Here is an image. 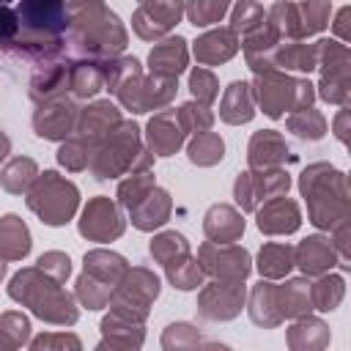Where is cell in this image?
<instances>
[{
	"instance_id": "1",
	"label": "cell",
	"mask_w": 351,
	"mask_h": 351,
	"mask_svg": "<svg viewBox=\"0 0 351 351\" xmlns=\"http://www.w3.org/2000/svg\"><path fill=\"white\" fill-rule=\"evenodd\" d=\"M129 44L126 25L104 0L69 3L66 49L88 60H112Z\"/></svg>"
},
{
	"instance_id": "2",
	"label": "cell",
	"mask_w": 351,
	"mask_h": 351,
	"mask_svg": "<svg viewBox=\"0 0 351 351\" xmlns=\"http://www.w3.org/2000/svg\"><path fill=\"white\" fill-rule=\"evenodd\" d=\"M104 90H110L115 101L132 115H143L170 107L178 90V80L143 74V66L134 55H118L104 63Z\"/></svg>"
},
{
	"instance_id": "3",
	"label": "cell",
	"mask_w": 351,
	"mask_h": 351,
	"mask_svg": "<svg viewBox=\"0 0 351 351\" xmlns=\"http://www.w3.org/2000/svg\"><path fill=\"white\" fill-rule=\"evenodd\" d=\"M299 192L307 203V222L318 230H332L351 217L348 176L329 162H313L299 176Z\"/></svg>"
},
{
	"instance_id": "4",
	"label": "cell",
	"mask_w": 351,
	"mask_h": 351,
	"mask_svg": "<svg viewBox=\"0 0 351 351\" xmlns=\"http://www.w3.org/2000/svg\"><path fill=\"white\" fill-rule=\"evenodd\" d=\"M8 296L27 307L38 321L52 326H74L80 321V304L63 282L44 274L38 266L19 269L8 282Z\"/></svg>"
},
{
	"instance_id": "5",
	"label": "cell",
	"mask_w": 351,
	"mask_h": 351,
	"mask_svg": "<svg viewBox=\"0 0 351 351\" xmlns=\"http://www.w3.org/2000/svg\"><path fill=\"white\" fill-rule=\"evenodd\" d=\"M154 154L143 143V132L134 121H121L104 140H99L90 151L88 170L96 181H112L134 170H151Z\"/></svg>"
},
{
	"instance_id": "6",
	"label": "cell",
	"mask_w": 351,
	"mask_h": 351,
	"mask_svg": "<svg viewBox=\"0 0 351 351\" xmlns=\"http://www.w3.org/2000/svg\"><path fill=\"white\" fill-rule=\"evenodd\" d=\"M250 88H252L255 107L271 121H280L285 118V112L302 110L315 101V85L307 77H293L288 71L255 74Z\"/></svg>"
},
{
	"instance_id": "7",
	"label": "cell",
	"mask_w": 351,
	"mask_h": 351,
	"mask_svg": "<svg viewBox=\"0 0 351 351\" xmlns=\"http://www.w3.org/2000/svg\"><path fill=\"white\" fill-rule=\"evenodd\" d=\"M25 203L44 225L63 228L74 219L80 208V189L74 181H69L58 170H44L36 176V181L25 192Z\"/></svg>"
},
{
	"instance_id": "8",
	"label": "cell",
	"mask_w": 351,
	"mask_h": 351,
	"mask_svg": "<svg viewBox=\"0 0 351 351\" xmlns=\"http://www.w3.org/2000/svg\"><path fill=\"white\" fill-rule=\"evenodd\" d=\"M318 66L321 80L315 85V96L326 104L346 107L351 101V49L335 38H318Z\"/></svg>"
},
{
	"instance_id": "9",
	"label": "cell",
	"mask_w": 351,
	"mask_h": 351,
	"mask_svg": "<svg viewBox=\"0 0 351 351\" xmlns=\"http://www.w3.org/2000/svg\"><path fill=\"white\" fill-rule=\"evenodd\" d=\"M159 291H162V282L148 266H129L121 282L115 285L107 307L145 324L154 302L159 299Z\"/></svg>"
},
{
	"instance_id": "10",
	"label": "cell",
	"mask_w": 351,
	"mask_h": 351,
	"mask_svg": "<svg viewBox=\"0 0 351 351\" xmlns=\"http://www.w3.org/2000/svg\"><path fill=\"white\" fill-rule=\"evenodd\" d=\"M291 189V176L285 167H250L241 170L233 181V200L241 214L255 211L263 200L288 195Z\"/></svg>"
},
{
	"instance_id": "11",
	"label": "cell",
	"mask_w": 351,
	"mask_h": 351,
	"mask_svg": "<svg viewBox=\"0 0 351 351\" xmlns=\"http://www.w3.org/2000/svg\"><path fill=\"white\" fill-rule=\"evenodd\" d=\"M247 302L244 280H211L197 291V315L211 324H225L241 315Z\"/></svg>"
},
{
	"instance_id": "12",
	"label": "cell",
	"mask_w": 351,
	"mask_h": 351,
	"mask_svg": "<svg viewBox=\"0 0 351 351\" xmlns=\"http://www.w3.org/2000/svg\"><path fill=\"white\" fill-rule=\"evenodd\" d=\"M77 230L82 239L88 241H99V244H110L115 239L123 236L126 230V217H123V208L107 197V195H96L90 197L82 211H80V219H77Z\"/></svg>"
},
{
	"instance_id": "13",
	"label": "cell",
	"mask_w": 351,
	"mask_h": 351,
	"mask_svg": "<svg viewBox=\"0 0 351 351\" xmlns=\"http://www.w3.org/2000/svg\"><path fill=\"white\" fill-rule=\"evenodd\" d=\"M80 110L82 107L71 93L38 101L36 110H33V121H30L36 137L49 140V143H60V140L71 137L74 126H77V118H80Z\"/></svg>"
},
{
	"instance_id": "14",
	"label": "cell",
	"mask_w": 351,
	"mask_h": 351,
	"mask_svg": "<svg viewBox=\"0 0 351 351\" xmlns=\"http://www.w3.org/2000/svg\"><path fill=\"white\" fill-rule=\"evenodd\" d=\"M203 266V271L211 280H244L252 271V258L247 252V247L228 241V244H217V241H203L197 247L195 255Z\"/></svg>"
},
{
	"instance_id": "15",
	"label": "cell",
	"mask_w": 351,
	"mask_h": 351,
	"mask_svg": "<svg viewBox=\"0 0 351 351\" xmlns=\"http://www.w3.org/2000/svg\"><path fill=\"white\" fill-rule=\"evenodd\" d=\"M184 16V0H143L132 14V30L143 41H159L176 30Z\"/></svg>"
},
{
	"instance_id": "16",
	"label": "cell",
	"mask_w": 351,
	"mask_h": 351,
	"mask_svg": "<svg viewBox=\"0 0 351 351\" xmlns=\"http://www.w3.org/2000/svg\"><path fill=\"white\" fill-rule=\"evenodd\" d=\"M123 121V112L115 101L110 99H96L90 104H85L80 110V118H77V126H74V137H80L90 151L99 140H104L118 123Z\"/></svg>"
},
{
	"instance_id": "17",
	"label": "cell",
	"mask_w": 351,
	"mask_h": 351,
	"mask_svg": "<svg viewBox=\"0 0 351 351\" xmlns=\"http://www.w3.org/2000/svg\"><path fill=\"white\" fill-rule=\"evenodd\" d=\"M255 228L263 236H291L302 228V208L288 195L269 197L255 208Z\"/></svg>"
},
{
	"instance_id": "18",
	"label": "cell",
	"mask_w": 351,
	"mask_h": 351,
	"mask_svg": "<svg viewBox=\"0 0 351 351\" xmlns=\"http://www.w3.org/2000/svg\"><path fill=\"white\" fill-rule=\"evenodd\" d=\"M145 148L154 154V156H173L181 151L184 140H186V132L181 129L178 123V115L173 107H162L156 110L148 123H145Z\"/></svg>"
},
{
	"instance_id": "19",
	"label": "cell",
	"mask_w": 351,
	"mask_h": 351,
	"mask_svg": "<svg viewBox=\"0 0 351 351\" xmlns=\"http://www.w3.org/2000/svg\"><path fill=\"white\" fill-rule=\"evenodd\" d=\"M293 162H296V154L291 151V145L277 129H258L250 134V143H247L250 167H285Z\"/></svg>"
},
{
	"instance_id": "20",
	"label": "cell",
	"mask_w": 351,
	"mask_h": 351,
	"mask_svg": "<svg viewBox=\"0 0 351 351\" xmlns=\"http://www.w3.org/2000/svg\"><path fill=\"white\" fill-rule=\"evenodd\" d=\"M126 214H129V222H132L137 230L154 233V230H159L162 225H167V219H170V214H173V197H170L167 189H162L159 184H154Z\"/></svg>"
},
{
	"instance_id": "21",
	"label": "cell",
	"mask_w": 351,
	"mask_h": 351,
	"mask_svg": "<svg viewBox=\"0 0 351 351\" xmlns=\"http://www.w3.org/2000/svg\"><path fill=\"white\" fill-rule=\"evenodd\" d=\"M293 266H299V271L304 277H318L324 271H332L337 266V252H335L329 236L313 233V236L302 239L293 247Z\"/></svg>"
},
{
	"instance_id": "22",
	"label": "cell",
	"mask_w": 351,
	"mask_h": 351,
	"mask_svg": "<svg viewBox=\"0 0 351 351\" xmlns=\"http://www.w3.org/2000/svg\"><path fill=\"white\" fill-rule=\"evenodd\" d=\"M99 332H101V340L96 343L99 351H104V348H143V343H145V324L134 321L129 315H121L115 310H110L101 318Z\"/></svg>"
},
{
	"instance_id": "23",
	"label": "cell",
	"mask_w": 351,
	"mask_h": 351,
	"mask_svg": "<svg viewBox=\"0 0 351 351\" xmlns=\"http://www.w3.org/2000/svg\"><path fill=\"white\" fill-rule=\"evenodd\" d=\"M189 41L184 36H165L148 52V74L159 77H181L189 66Z\"/></svg>"
},
{
	"instance_id": "24",
	"label": "cell",
	"mask_w": 351,
	"mask_h": 351,
	"mask_svg": "<svg viewBox=\"0 0 351 351\" xmlns=\"http://www.w3.org/2000/svg\"><path fill=\"white\" fill-rule=\"evenodd\" d=\"M239 47H241L239 36L230 27L219 25V27H211L203 36L195 38L192 55H195L197 66H222V63H228L239 52Z\"/></svg>"
},
{
	"instance_id": "25",
	"label": "cell",
	"mask_w": 351,
	"mask_h": 351,
	"mask_svg": "<svg viewBox=\"0 0 351 351\" xmlns=\"http://www.w3.org/2000/svg\"><path fill=\"white\" fill-rule=\"evenodd\" d=\"M69 58H58L33 69V77L27 82V96L33 104L69 93Z\"/></svg>"
},
{
	"instance_id": "26",
	"label": "cell",
	"mask_w": 351,
	"mask_h": 351,
	"mask_svg": "<svg viewBox=\"0 0 351 351\" xmlns=\"http://www.w3.org/2000/svg\"><path fill=\"white\" fill-rule=\"evenodd\" d=\"M244 230H247L244 214L230 203H214L203 214V233L208 241H217V244L239 241Z\"/></svg>"
},
{
	"instance_id": "27",
	"label": "cell",
	"mask_w": 351,
	"mask_h": 351,
	"mask_svg": "<svg viewBox=\"0 0 351 351\" xmlns=\"http://www.w3.org/2000/svg\"><path fill=\"white\" fill-rule=\"evenodd\" d=\"M247 315L250 321L258 326V329H277L285 318L280 313V304H277V285L271 280H258L250 291H247Z\"/></svg>"
},
{
	"instance_id": "28",
	"label": "cell",
	"mask_w": 351,
	"mask_h": 351,
	"mask_svg": "<svg viewBox=\"0 0 351 351\" xmlns=\"http://www.w3.org/2000/svg\"><path fill=\"white\" fill-rule=\"evenodd\" d=\"M285 343L291 351H324L332 343L329 324L313 313L293 318V324L285 332Z\"/></svg>"
},
{
	"instance_id": "29",
	"label": "cell",
	"mask_w": 351,
	"mask_h": 351,
	"mask_svg": "<svg viewBox=\"0 0 351 351\" xmlns=\"http://www.w3.org/2000/svg\"><path fill=\"white\" fill-rule=\"evenodd\" d=\"M271 63H274V71H302V74H310L318 66L315 41L307 44L304 38H285V41H280L274 47Z\"/></svg>"
},
{
	"instance_id": "30",
	"label": "cell",
	"mask_w": 351,
	"mask_h": 351,
	"mask_svg": "<svg viewBox=\"0 0 351 351\" xmlns=\"http://www.w3.org/2000/svg\"><path fill=\"white\" fill-rule=\"evenodd\" d=\"M255 99H252V88L244 80H233L219 99V118L228 126H241L250 123L255 118Z\"/></svg>"
},
{
	"instance_id": "31",
	"label": "cell",
	"mask_w": 351,
	"mask_h": 351,
	"mask_svg": "<svg viewBox=\"0 0 351 351\" xmlns=\"http://www.w3.org/2000/svg\"><path fill=\"white\" fill-rule=\"evenodd\" d=\"M104 63L107 60H88V58H77L69 63V93L77 101L93 99L99 90H104Z\"/></svg>"
},
{
	"instance_id": "32",
	"label": "cell",
	"mask_w": 351,
	"mask_h": 351,
	"mask_svg": "<svg viewBox=\"0 0 351 351\" xmlns=\"http://www.w3.org/2000/svg\"><path fill=\"white\" fill-rule=\"evenodd\" d=\"M126 269H129V261L121 252H115V250L96 247V250H88L85 258H82V271L90 274L93 280L110 285V288H115L121 282Z\"/></svg>"
},
{
	"instance_id": "33",
	"label": "cell",
	"mask_w": 351,
	"mask_h": 351,
	"mask_svg": "<svg viewBox=\"0 0 351 351\" xmlns=\"http://www.w3.org/2000/svg\"><path fill=\"white\" fill-rule=\"evenodd\" d=\"M33 236L27 222L19 214H3L0 217V258L3 261H22L30 255Z\"/></svg>"
},
{
	"instance_id": "34",
	"label": "cell",
	"mask_w": 351,
	"mask_h": 351,
	"mask_svg": "<svg viewBox=\"0 0 351 351\" xmlns=\"http://www.w3.org/2000/svg\"><path fill=\"white\" fill-rule=\"evenodd\" d=\"M255 269L263 280H282L293 269V244L288 241H266L258 250Z\"/></svg>"
},
{
	"instance_id": "35",
	"label": "cell",
	"mask_w": 351,
	"mask_h": 351,
	"mask_svg": "<svg viewBox=\"0 0 351 351\" xmlns=\"http://www.w3.org/2000/svg\"><path fill=\"white\" fill-rule=\"evenodd\" d=\"M277 304L282 318H299L313 313V302H310V277H291L282 285H277Z\"/></svg>"
},
{
	"instance_id": "36",
	"label": "cell",
	"mask_w": 351,
	"mask_h": 351,
	"mask_svg": "<svg viewBox=\"0 0 351 351\" xmlns=\"http://www.w3.org/2000/svg\"><path fill=\"white\" fill-rule=\"evenodd\" d=\"M343 296H346V277L343 274L324 271L315 277V282H310V302H313V310H318V313L337 310Z\"/></svg>"
},
{
	"instance_id": "37",
	"label": "cell",
	"mask_w": 351,
	"mask_h": 351,
	"mask_svg": "<svg viewBox=\"0 0 351 351\" xmlns=\"http://www.w3.org/2000/svg\"><path fill=\"white\" fill-rule=\"evenodd\" d=\"M38 173L41 170L33 156H14L0 167V189H5L8 195H25Z\"/></svg>"
},
{
	"instance_id": "38",
	"label": "cell",
	"mask_w": 351,
	"mask_h": 351,
	"mask_svg": "<svg viewBox=\"0 0 351 351\" xmlns=\"http://www.w3.org/2000/svg\"><path fill=\"white\" fill-rule=\"evenodd\" d=\"M285 129H288L293 137H299L302 143H318V140L326 134V118H324L321 110H315L313 104H307V107H302V110L288 112Z\"/></svg>"
},
{
	"instance_id": "39",
	"label": "cell",
	"mask_w": 351,
	"mask_h": 351,
	"mask_svg": "<svg viewBox=\"0 0 351 351\" xmlns=\"http://www.w3.org/2000/svg\"><path fill=\"white\" fill-rule=\"evenodd\" d=\"M165 277L178 291H197L206 282V271H203L200 261L192 252H186V255L165 263Z\"/></svg>"
},
{
	"instance_id": "40",
	"label": "cell",
	"mask_w": 351,
	"mask_h": 351,
	"mask_svg": "<svg viewBox=\"0 0 351 351\" xmlns=\"http://www.w3.org/2000/svg\"><path fill=\"white\" fill-rule=\"evenodd\" d=\"M186 159L195 167H214L225 159V140L211 129L200 132V134H192V140L186 145Z\"/></svg>"
},
{
	"instance_id": "41",
	"label": "cell",
	"mask_w": 351,
	"mask_h": 351,
	"mask_svg": "<svg viewBox=\"0 0 351 351\" xmlns=\"http://www.w3.org/2000/svg\"><path fill=\"white\" fill-rule=\"evenodd\" d=\"M214 346H222V343L208 340L206 335H200L197 326H192L186 321L167 324L165 332H162V348L165 351H178V348H214Z\"/></svg>"
},
{
	"instance_id": "42",
	"label": "cell",
	"mask_w": 351,
	"mask_h": 351,
	"mask_svg": "<svg viewBox=\"0 0 351 351\" xmlns=\"http://www.w3.org/2000/svg\"><path fill=\"white\" fill-rule=\"evenodd\" d=\"M30 318L19 310L0 313V351H14L30 340Z\"/></svg>"
},
{
	"instance_id": "43",
	"label": "cell",
	"mask_w": 351,
	"mask_h": 351,
	"mask_svg": "<svg viewBox=\"0 0 351 351\" xmlns=\"http://www.w3.org/2000/svg\"><path fill=\"white\" fill-rule=\"evenodd\" d=\"M156 184V176L154 170H134V173H126L121 181H118V189H115V203L129 211L151 186Z\"/></svg>"
},
{
	"instance_id": "44",
	"label": "cell",
	"mask_w": 351,
	"mask_h": 351,
	"mask_svg": "<svg viewBox=\"0 0 351 351\" xmlns=\"http://www.w3.org/2000/svg\"><path fill=\"white\" fill-rule=\"evenodd\" d=\"M186 252H189V241L178 230H159L148 241V255L156 263H162V266L170 263V261H176V258H181V255H186Z\"/></svg>"
},
{
	"instance_id": "45",
	"label": "cell",
	"mask_w": 351,
	"mask_h": 351,
	"mask_svg": "<svg viewBox=\"0 0 351 351\" xmlns=\"http://www.w3.org/2000/svg\"><path fill=\"white\" fill-rule=\"evenodd\" d=\"M296 14H299L302 38H310V36L321 33V30L329 25L332 0H299V3H296Z\"/></svg>"
},
{
	"instance_id": "46",
	"label": "cell",
	"mask_w": 351,
	"mask_h": 351,
	"mask_svg": "<svg viewBox=\"0 0 351 351\" xmlns=\"http://www.w3.org/2000/svg\"><path fill=\"white\" fill-rule=\"evenodd\" d=\"M266 25H269L282 41H285V38H302L296 3H291V0H277V3L266 11Z\"/></svg>"
},
{
	"instance_id": "47",
	"label": "cell",
	"mask_w": 351,
	"mask_h": 351,
	"mask_svg": "<svg viewBox=\"0 0 351 351\" xmlns=\"http://www.w3.org/2000/svg\"><path fill=\"white\" fill-rule=\"evenodd\" d=\"M230 0H184V16L195 27H211L225 19Z\"/></svg>"
},
{
	"instance_id": "48",
	"label": "cell",
	"mask_w": 351,
	"mask_h": 351,
	"mask_svg": "<svg viewBox=\"0 0 351 351\" xmlns=\"http://www.w3.org/2000/svg\"><path fill=\"white\" fill-rule=\"evenodd\" d=\"M112 291H115V288H110V285L93 280V277L85 274V271H82V274L77 277V282H74V299H77V304L85 307V310H101V307H107Z\"/></svg>"
},
{
	"instance_id": "49",
	"label": "cell",
	"mask_w": 351,
	"mask_h": 351,
	"mask_svg": "<svg viewBox=\"0 0 351 351\" xmlns=\"http://www.w3.org/2000/svg\"><path fill=\"white\" fill-rule=\"evenodd\" d=\"M266 22V8L258 0H236V5L230 8V30L236 36H247L255 27H261Z\"/></svg>"
},
{
	"instance_id": "50",
	"label": "cell",
	"mask_w": 351,
	"mask_h": 351,
	"mask_svg": "<svg viewBox=\"0 0 351 351\" xmlns=\"http://www.w3.org/2000/svg\"><path fill=\"white\" fill-rule=\"evenodd\" d=\"M176 115H178V123H181V129H184L186 134H200V132H208V129L214 126V112H211V107H208V104H200V101H195V99L184 101V104L176 110Z\"/></svg>"
},
{
	"instance_id": "51",
	"label": "cell",
	"mask_w": 351,
	"mask_h": 351,
	"mask_svg": "<svg viewBox=\"0 0 351 351\" xmlns=\"http://www.w3.org/2000/svg\"><path fill=\"white\" fill-rule=\"evenodd\" d=\"M55 159H58V165L66 170V173H82V170H88V162H90V148L80 140V137H66V140H60V145H58V154H55Z\"/></svg>"
},
{
	"instance_id": "52",
	"label": "cell",
	"mask_w": 351,
	"mask_h": 351,
	"mask_svg": "<svg viewBox=\"0 0 351 351\" xmlns=\"http://www.w3.org/2000/svg\"><path fill=\"white\" fill-rule=\"evenodd\" d=\"M189 93H192L195 101L211 107L217 101V96H219V80H217V74L208 66H195L189 71Z\"/></svg>"
},
{
	"instance_id": "53",
	"label": "cell",
	"mask_w": 351,
	"mask_h": 351,
	"mask_svg": "<svg viewBox=\"0 0 351 351\" xmlns=\"http://www.w3.org/2000/svg\"><path fill=\"white\" fill-rule=\"evenodd\" d=\"M27 346L33 351H80L82 340L71 332H44L38 337H30Z\"/></svg>"
},
{
	"instance_id": "54",
	"label": "cell",
	"mask_w": 351,
	"mask_h": 351,
	"mask_svg": "<svg viewBox=\"0 0 351 351\" xmlns=\"http://www.w3.org/2000/svg\"><path fill=\"white\" fill-rule=\"evenodd\" d=\"M36 266H38L44 274H49L52 280H58V282H66L69 274H71V258H69L66 252H60V250L41 252L38 261H36Z\"/></svg>"
},
{
	"instance_id": "55",
	"label": "cell",
	"mask_w": 351,
	"mask_h": 351,
	"mask_svg": "<svg viewBox=\"0 0 351 351\" xmlns=\"http://www.w3.org/2000/svg\"><path fill=\"white\" fill-rule=\"evenodd\" d=\"M329 241L337 252V266L340 269H348L351 266V217L337 222L332 230H329Z\"/></svg>"
},
{
	"instance_id": "56",
	"label": "cell",
	"mask_w": 351,
	"mask_h": 351,
	"mask_svg": "<svg viewBox=\"0 0 351 351\" xmlns=\"http://www.w3.org/2000/svg\"><path fill=\"white\" fill-rule=\"evenodd\" d=\"M19 36V19L11 5H0V52H11Z\"/></svg>"
},
{
	"instance_id": "57",
	"label": "cell",
	"mask_w": 351,
	"mask_h": 351,
	"mask_svg": "<svg viewBox=\"0 0 351 351\" xmlns=\"http://www.w3.org/2000/svg\"><path fill=\"white\" fill-rule=\"evenodd\" d=\"M348 19H351V8H348V5H343V8L337 11L335 22H332V30H335V36H337L340 41H348V38H351V27H348Z\"/></svg>"
},
{
	"instance_id": "58",
	"label": "cell",
	"mask_w": 351,
	"mask_h": 351,
	"mask_svg": "<svg viewBox=\"0 0 351 351\" xmlns=\"http://www.w3.org/2000/svg\"><path fill=\"white\" fill-rule=\"evenodd\" d=\"M332 132H335V137H337L343 145L348 143V104L337 110V115H335V121H332Z\"/></svg>"
},
{
	"instance_id": "59",
	"label": "cell",
	"mask_w": 351,
	"mask_h": 351,
	"mask_svg": "<svg viewBox=\"0 0 351 351\" xmlns=\"http://www.w3.org/2000/svg\"><path fill=\"white\" fill-rule=\"evenodd\" d=\"M8 154H11V137L0 129V162H3V159H8Z\"/></svg>"
},
{
	"instance_id": "60",
	"label": "cell",
	"mask_w": 351,
	"mask_h": 351,
	"mask_svg": "<svg viewBox=\"0 0 351 351\" xmlns=\"http://www.w3.org/2000/svg\"><path fill=\"white\" fill-rule=\"evenodd\" d=\"M5 271H8V266H5V261L0 258V282H3V277H5Z\"/></svg>"
},
{
	"instance_id": "61",
	"label": "cell",
	"mask_w": 351,
	"mask_h": 351,
	"mask_svg": "<svg viewBox=\"0 0 351 351\" xmlns=\"http://www.w3.org/2000/svg\"><path fill=\"white\" fill-rule=\"evenodd\" d=\"M8 3H11V0H0V5H8Z\"/></svg>"
},
{
	"instance_id": "62",
	"label": "cell",
	"mask_w": 351,
	"mask_h": 351,
	"mask_svg": "<svg viewBox=\"0 0 351 351\" xmlns=\"http://www.w3.org/2000/svg\"><path fill=\"white\" fill-rule=\"evenodd\" d=\"M69 3H77V0H69Z\"/></svg>"
},
{
	"instance_id": "63",
	"label": "cell",
	"mask_w": 351,
	"mask_h": 351,
	"mask_svg": "<svg viewBox=\"0 0 351 351\" xmlns=\"http://www.w3.org/2000/svg\"><path fill=\"white\" fill-rule=\"evenodd\" d=\"M137 3H143V0H137Z\"/></svg>"
}]
</instances>
